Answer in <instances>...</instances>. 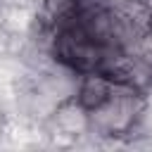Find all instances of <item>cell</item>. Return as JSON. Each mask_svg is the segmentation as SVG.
Masks as SVG:
<instances>
[{
	"label": "cell",
	"mask_w": 152,
	"mask_h": 152,
	"mask_svg": "<svg viewBox=\"0 0 152 152\" xmlns=\"http://www.w3.org/2000/svg\"><path fill=\"white\" fill-rule=\"evenodd\" d=\"M74 100L86 109L90 138L102 142L133 140L150 104V95L107 74H81Z\"/></svg>",
	"instance_id": "obj_1"
},
{
	"label": "cell",
	"mask_w": 152,
	"mask_h": 152,
	"mask_svg": "<svg viewBox=\"0 0 152 152\" xmlns=\"http://www.w3.org/2000/svg\"><path fill=\"white\" fill-rule=\"evenodd\" d=\"M140 62H145L150 69H152V26L138 38V43L133 45V50H131Z\"/></svg>",
	"instance_id": "obj_2"
},
{
	"label": "cell",
	"mask_w": 152,
	"mask_h": 152,
	"mask_svg": "<svg viewBox=\"0 0 152 152\" xmlns=\"http://www.w3.org/2000/svg\"><path fill=\"white\" fill-rule=\"evenodd\" d=\"M147 5H150V10H152V0H147Z\"/></svg>",
	"instance_id": "obj_3"
}]
</instances>
